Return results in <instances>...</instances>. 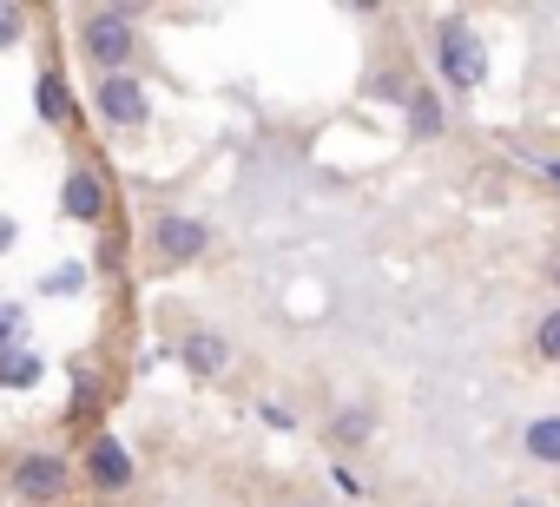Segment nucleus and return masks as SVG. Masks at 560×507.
<instances>
[{"label": "nucleus", "mask_w": 560, "mask_h": 507, "mask_svg": "<svg viewBox=\"0 0 560 507\" xmlns=\"http://www.w3.org/2000/svg\"><path fill=\"white\" fill-rule=\"evenodd\" d=\"M73 47H80V60L100 73V80H113V73H139V47H145V34H139V14L132 8H86V14H73Z\"/></svg>", "instance_id": "obj_1"}, {"label": "nucleus", "mask_w": 560, "mask_h": 507, "mask_svg": "<svg viewBox=\"0 0 560 507\" xmlns=\"http://www.w3.org/2000/svg\"><path fill=\"white\" fill-rule=\"evenodd\" d=\"M429 60H435V80H442L448 93H481V86H488V40L475 34L468 14H442V21H435Z\"/></svg>", "instance_id": "obj_2"}, {"label": "nucleus", "mask_w": 560, "mask_h": 507, "mask_svg": "<svg viewBox=\"0 0 560 507\" xmlns=\"http://www.w3.org/2000/svg\"><path fill=\"white\" fill-rule=\"evenodd\" d=\"M73 455H60V448H14L8 455V494L21 500V507H60L67 494H73Z\"/></svg>", "instance_id": "obj_3"}, {"label": "nucleus", "mask_w": 560, "mask_h": 507, "mask_svg": "<svg viewBox=\"0 0 560 507\" xmlns=\"http://www.w3.org/2000/svg\"><path fill=\"white\" fill-rule=\"evenodd\" d=\"M145 258L159 271H185L198 258H211V224L198 211H178V204H159L145 217Z\"/></svg>", "instance_id": "obj_4"}, {"label": "nucleus", "mask_w": 560, "mask_h": 507, "mask_svg": "<svg viewBox=\"0 0 560 507\" xmlns=\"http://www.w3.org/2000/svg\"><path fill=\"white\" fill-rule=\"evenodd\" d=\"M93 119L106 132H145L152 126V86L139 73H113V80H93Z\"/></svg>", "instance_id": "obj_5"}, {"label": "nucleus", "mask_w": 560, "mask_h": 507, "mask_svg": "<svg viewBox=\"0 0 560 507\" xmlns=\"http://www.w3.org/2000/svg\"><path fill=\"white\" fill-rule=\"evenodd\" d=\"M172 356H178V369H185L191 382H224L231 363H237V343H231L218 323H185L178 343H172Z\"/></svg>", "instance_id": "obj_6"}, {"label": "nucleus", "mask_w": 560, "mask_h": 507, "mask_svg": "<svg viewBox=\"0 0 560 507\" xmlns=\"http://www.w3.org/2000/svg\"><path fill=\"white\" fill-rule=\"evenodd\" d=\"M106 211H113V185H106V172L100 165H67V178H60V217L67 224H106Z\"/></svg>", "instance_id": "obj_7"}, {"label": "nucleus", "mask_w": 560, "mask_h": 507, "mask_svg": "<svg viewBox=\"0 0 560 507\" xmlns=\"http://www.w3.org/2000/svg\"><path fill=\"white\" fill-rule=\"evenodd\" d=\"M80 468H86V487H93V494H126V487L139 481V455H132L119 435H93Z\"/></svg>", "instance_id": "obj_8"}, {"label": "nucleus", "mask_w": 560, "mask_h": 507, "mask_svg": "<svg viewBox=\"0 0 560 507\" xmlns=\"http://www.w3.org/2000/svg\"><path fill=\"white\" fill-rule=\"evenodd\" d=\"M34 113H40L47 132H67V126H73V86H67L60 67H40V80H34Z\"/></svg>", "instance_id": "obj_9"}, {"label": "nucleus", "mask_w": 560, "mask_h": 507, "mask_svg": "<svg viewBox=\"0 0 560 507\" xmlns=\"http://www.w3.org/2000/svg\"><path fill=\"white\" fill-rule=\"evenodd\" d=\"M521 455H527L534 468H560V409L527 415V428H521Z\"/></svg>", "instance_id": "obj_10"}, {"label": "nucleus", "mask_w": 560, "mask_h": 507, "mask_svg": "<svg viewBox=\"0 0 560 507\" xmlns=\"http://www.w3.org/2000/svg\"><path fill=\"white\" fill-rule=\"evenodd\" d=\"M402 119H409V139H422V145H435V139L448 132V113H442V93H429V86H416V99L402 106Z\"/></svg>", "instance_id": "obj_11"}, {"label": "nucleus", "mask_w": 560, "mask_h": 507, "mask_svg": "<svg viewBox=\"0 0 560 507\" xmlns=\"http://www.w3.org/2000/svg\"><path fill=\"white\" fill-rule=\"evenodd\" d=\"M40 376H47V356H40L34 343H21V350L0 356V389H34Z\"/></svg>", "instance_id": "obj_12"}, {"label": "nucleus", "mask_w": 560, "mask_h": 507, "mask_svg": "<svg viewBox=\"0 0 560 507\" xmlns=\"http://www.w3.org/2000/svg\"><path fill=\"white\" fill-rule=\"evenodd\" d=\"M370 435H376V415H370L363 402H343V409L330 415V441H337V448H363Z\"/></svg>", "instance_id": "obj_13"}, {"label": "nucleus", "mask_w": 560, "mask_h": 507, "mask_svg": "<svg viewBox=\"0 0 560 507\" xmlns=\"http://www.w3.org/2000/svg\"><path fill=\"white\" fill-rule=\"evenodd\" d=\"M363 93H370L376 106H409V99H416V86H409V73H402V67H376Z\"/></svg>", "instance_id": "obj_14"}, {"label": "nucleus", "mask_w": 560, "mask_h": 507, "mask_svg": "<svg viewBox=\"0 0 560 507\" xmlns=\"http://www.w3.org/2000/svg\"><path fill=\"white\" fill-rule=\"evenodd\" d=\"M534 363H547V369H560V297L540 310V323H534Z\"/></svg>", "instance_id": "obj_15"}, {"label": "nucleus", "mask_w": 560, "mask_h": 507, "mask_svg": "<svg viewBox=\"0 0 560 507\" xmlns=\"http://www.w3.org/2000/svg\"><path fill=\"white\" fill-rule=\"evenodd\" d=\"M27 27H34V14L21 8V0H0V54H14L27 40Z\"/></svg>", "instance_id": "obj_16"}, {"label": "nucleus", "mask_w": 560, "mask_h": 507, "mask_svg": "<svg viewBox=\"0 0 560 507\" xmlns=\"http://www.w3.org/2000/svg\"><path fill=\"white\" fill-rule=\"evenodd\" d=\"M21 343H27V304L0 297V356H8V350H21Z\"/></svg>", "instance_id": "obj_17"}, {"label": "nucleus", "mask_w": 560, "mask_h": 507, "mask_svg": "<svg viewBox=\"0 0 560 507\" xmlns=\"http://www.w3.org/2000/svg\"><path fill=\"white\" fill-rule=\"evenodd\" d=\"M80 284H86V264H60V271H47V278H40V291H47V297H67V291H80Z\"/></svg>", "instance_id": "obj_18"}, {"label": "nucleus", "mask_w": 560, "mask_h": 507, "mask_svg": "<svg viewBox=\"0 0 560 507\" xmlns=\"http://www.w3.org/2000/svg\"><path fill=\"white\" fill-rule=\"evenodd\" d=\"M264 422H270V428H298V415H291L284 402H264Z\"/></svg>", "instance_id": "obj_19"}, {"label": "nucleus", "mask_w": 560, "mask_h": 507, "mask_svg": "<svg viewBox=\"0 0 560 507\" xmlns=\"http://www.w3.org/2000/svg\"><path fill=\"white\" fill-rule=\"evenodd\" d=\"M14 244H21V224H14L8 211H0V258H8V250H14Z\"/></svg>", "instance_id": "obj_20"}, {"label": "nucleus", "mask_w": 560, "mask_h": 507, "mask_svg": "<svg viewBox=\"0 0 560 507\" xmlns=\"http://www.w3.org/2000/svg\"><path fill=\"white\" fill-rule=\"evenodd\" d=\"M501 507H547V500H540V494H508Z\"/></svg>", "instance_id": "obj_21"}, {"label": "nucleus", "mask_w": 560, "mask_h": 507, "mask_svg": "<svg viewBox=\"0 0 560 507\" xmlns=\"http://www.w3.org/2000/svg\"><path fill=\"white\" fill-rule=\"evenodd\" d=\"M547 278H553V284H560V250H553V264H547Z\"/></svg>", "instance_id": "obj_22"}, {"label": "nucleus", "mask_w": 560, "mask_h": 507, "mask_svg": "<svg viewBox=\"0 0 560 507\" xmlns=\"http://www.w3.org/2000/svg\"><path fill=\"white\" fill-rule=\"evenodd\" d=\"M277 507H317V500H277Z\"/></svg>", "instance_id": "obj_23"}, {"label": "nucleus", "mask_w": 560, "mask_h": 507, "mask_svg": "<svg viewBox=\"0 0 560 507\" xmlns=\"http://www.w3.org/2000/svg\"><path fill=\"white\" fill-rule=\"evenodd\" d=\"M0 507H8V500H0Z\"/></svg>", "instance_id": "obj_24"}]
</instances>
